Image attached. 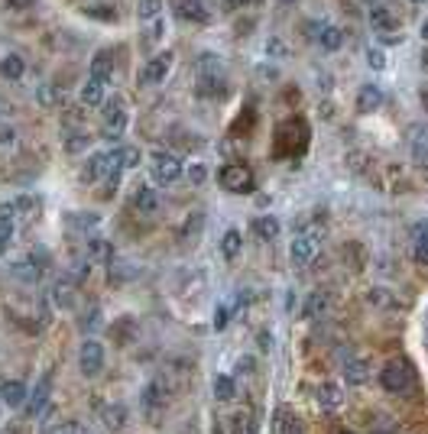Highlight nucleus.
I'll return each mask as SVG.
<instances>
[{
	"label": "nucleus",
	"instance_id": "16",
	"mask_svg": "<svg viewBox=\"0 0 428 434\" xmlns=\"http://www.w3.org/2000/svg\"><path fill=\"white\" fill-rule=\"evenodd\" d=\"M52 302L59 308H72V302H75V279L72 275H59L52 282Z\"/></svg>",
	"mask_w": 428,
	"mask_h": 434
},
{
	"label": "nucleus",
	"instance_id": "49",
	"mask_svg": "<svg viewBox=\"0 0 428 434\" xmlns=\"http://www.w3.org/2000/svg\"><path fill=\"white\" fill-rule=\"evenodd\" d=\"M13 143V130H0V146H10Z\"/></svg>",
	"mask_w": 428,
	"mask_h": 434
},
{
	"label": "nucleus",
	"instance_id": "8",
	"mask_svg": "<svg viewBox=\"0 0 428 434\" xmlns=\"http://www.w3.org/2000/svg\"><path fill=\"white\" fill-rule=\"evenodd\" d=\"M179 17L204 26V23L214 20V7H211V0H179Z\"/></svg>",
	"mask_w": 428,
	"mask_h": 434
},
{
	"label": "nucleus",
	"instance_id": "32",
	"mask_svg": "<svg viewBox=\"0 0 428 434\" xmlns=\"http://www.w3.org/2000/svg\"><path fill=\"white\" fill-rule=\"evenodd\" d=\"M276 434H305L302 431V424H299V418L295 415H289L286 408L276 415Z\"/></svg>",
	"mask_w": 428,
	"mask_h": 434
},
{
	"label": "nucleus",
	"instance_id": "23",
	"mask_svg": "<svg viewBox=\"0 0 428 434\" xmlns=\"http://www.w3.org/2000/svg\"><path fill=\"white\" fill-rule=\"evenodd\" d=\"M85 246H88V259H97V263H110L114 259V246L104 237H91Z\"/></svg>",
	"mask_w": 428,
	"mask_h": 434
},
{
	"label": "nucleus",
	"instance_id": "41",
	"mask_svg": "<svg viewBox=\"0 0 428 434\" xmlns=\"http://www.w3.org/2000/svg\"><path fill=\"white\" fill-rule=\"evenodd\" d=\"M81 328H88V331H95V328H101V311L97 308H91L85 318H81Z\"/></svg>",
	"mask_w": 428,
	"mask_h": 434
},
{
	"label": "nucleus",
	"instance_id": "58",
	"mask_svg": "<svg viewBox=\"0 0 428 434\" xmlns=\"http://www.w3.org/2000/svg\"><path fill=\"white\" fill-rule=\"evenodd\" d=\"M279 3H282V7H289V3H295V0H279Z\"/></svg>",
	"mask_w": 428,
	"mask_h": 434
},
{
	"label": "nucleus",
	"instance_id": "22",
	"mask_svg": "<svg viewBox=\"0 0 428 434\" xmlns=\"http://www.w3.org/2000/svg\"><path fill=\"white\" fill-rule=\"evenodd\" d=\"M104 91H107V81H101V78H88L85 85H81V101H85L88 107L104 104Z\"/></svg>",
	"mask_w": 428,
	"mask_h": 434
},
{
	"label": "nucleus",
	"instance_id": "30",
	"mask_svg": "<svg viewBox=\"0 0 428 434\" xmlns=\"http://www.w3.org/2000/svg\"><path fill=\"white\" fill-rule=\"evenodd\" d=\"M324 311H328V295H324V292H311V295L305 298V311H302V315L311 321L315 315H324Z\"/></svg>",
	"mask_w": 428,
	"mask_h": 434
},
{
	"label": "nucleus",
	"instance_id": "34",
	"mask_svg": "<svg viewBox=\"0 0 428 434\" xmlns=\"http://www.w3.org/2000/svg\"><path fill=\"white\" fill-rule=\"evenodd\" d=\"M159 10H162V0H139L137 3V17L139 20H156L159 17Z\"/></svg>",
	"mask_w": 428,
	"mask_h": 434
},
{
	"label": "nucleus",
	"instance_id": "45",
	"mask_svg": "<svg viewBox=\"0 0 428 434\" xmlns=\"http://www.w3.org/2000/svg\"><path fill=\"white\" fill-rule=\"evenodd\" d=\"M227 318H231V308H217V315H214V328L217 331L227 328Z\"/></svg>",
	"mask_w": 428,
	"mask_h": 434
},
{
	"label": "nucleus",
	"instance_id": "44",
	"mask_svg": "<svg viewBox=\"0 0 428 434\" xmlns=\"http://www.w3.org/2000/svg\"><path fill=\"white\" fill-rule=\"evenodd\" d=\"M234 370L237 373H253V370H257V360H253V357H240Z\"/></svg>",
	"mask_w": 428,
	"mask_h": 434
},
{
	"label": "nucleus",
	"instance_id": "1",
	"mask_svg": "<svg viewBox=\"0 0 428 434\" xmlns=\"http://www.w3.org/2000/svg\"><path fill=\"white\" fill-rule=\"evenodd\" d=\"M412 382H416V370H412V363L406 357H396V360H389L380 370V386L386 392H393V395H402V392L412 389Z\"/></svg>",
	"mask_w": 428,
	"mask_h": 434
},
{
	"label": "nucleus",
	"instance_id": "5",
	"mask_svg": "<svg viewBox=\"0 0 428 434\" xmlns=\"http://www.w3.org/2000/svg\"><path fill=\"white\" fill-rule=\"evenodd\" d=\"M341 373H344V382H351V386H364V382H370V360L357 357V353H344L341 357Z\"/></svg>",
	"mask_w": 428,
	"mask_h": 434
},
{
	"label": "nucleus",
	"instance_id": "9",
	"mask_svg": "<svg viewBox=\"0 0 428 434\" xmlns=\"http://www.w3.org/2000/svg\"><path fill=\"white\" fill-rule=\"evenodd\" d=\"M49 392H52V373H46L43 379L36 382V389H32V395H26V405H23V412H26V418H32V415H39L49 405Z\"/></svg>",
	"mask_w": 428,
	"mask_h": 434
},
{
	"label": "nucleus",
	"instance_id": "18",
	"mask_svg": "<svg viewBox=\"0 0 428 434\" xmlns=\"http://www.w3.org/2000/svg\"><path fill=\"white\" fill-rule=\"evenodd\" d=\"M367 302L373 308H380V311H396V308H402V302L396 298V292L393 288H383V286H376L367 292Z\"/></svg>",
	"mask_w": 428,
	"mask_h": 434
},
{
	"label": "nucleus",
	"instance_id": "14",
	"mask_svg": "<svg viewBox=\"0 0 428 434\" xmlns=\"http://www.w3.org/2000/svg\"><path fill=\"white\" fill-rule=\"evenodd\" d=\"M127 422H130V412L120 402L101 408V424H104V431H120V428H127Z\"/></svg>",
	"mask_w": 428,
	"mask_h": 434
},
{
	"label": "nucleus",
	"instance_id": "12",
	"mask_svg": "<svg viewBox=\"0 0 428 434\" xmlns=\"http://www.w3.org/2000/svg\"><path fill=\"white\" fill-rule=\"evenodd\" d=\"M0 402L7 408H23L26 405V386L20 379H3L0 382Z\"/></svg>",
	"mask_w": 428,
	"mask_h": 434
},
{
	"label": "nucleus",
	"instance_id": "17",
	"mask_svg": "<svg viewBox=\"0 0 428 434\" xmlns=\"http://www.w3.org/2000/svg\"><path fill=\"white\" fill-rule=\"evenodd\" d=\"M159 191L150 188V185H143V188L133 191V208H137L139 214H156L159 211Z\"/></svg>",
	"mask_w": 428,
	"mask_h": 434
},
{
	"label": "nucleus",
	"instance_id": "25",
	"mask_svg": "<svg viewBox=\"0 0 428 434\" xmlns=\"http://www.w3.org/2000/svg\"><path fill=\"white\" fill-rule=\"evenodd\" d=\"M318 39V46L324 49V52H338L344 46V32L338 30V26H321V32L315 36Z\"/></svg>",
	"mask_w": 428,
	"mask_h": 434
},
{
	"label": "nucleus",
	"instance_id": "50",
	"mask_svg": "<svg viewBox=\"0 0 428 434\" xmlns=\"http://www.w3.org/2000/svg\"><path fill=\"white\" fill-rule=\"evenodd\" d=\"M260 350H269V344H273V337H269V334H266V331H263V334H260Z\"/></svg>",
	"mask_w": 428,
	"mask_h": 434
},
{
	"label": "nucleus",
	"instance_id": "36",
	"mask_svg": "<svg viewBox=\"0 0 428 434\" xmlns=\"http://www.w3.org/2000/svg\"><path fill=\"white\" fill-rule=\"evenodd\" d=\"M221 88H224L221 78H214V75H202V95H221Z\"/></svg>",
	"mask_w": 428,
	"mask_h": 434
},
{
	"label": "nucleus",
	"instance_id": "24",
	"mask_svg": "<svg viewBox=\"0 0 428 434\" xmlns=\"http://www.w3.org/2000/svg\"><path fill=\"white\" fill-rule=\"evenodd\" d=\"M412 159L418 166H428V130L412 127Z\"/></svg>",
	"mask_w": 428,
	"mask_h": 434
},
{
	"label": "nucleus",
	"instance_id": "15",
	"mask_svg": "<svg viewBox=\"0 0 428 434\" xmlns=\"http://www.w3.org/2000/svg\"><path fill=\"white\" fill-rule=\"evenodd\" d=\"M370 26H373L376 32H396L399 20H396V13L389 10V7L376 3V7H370Z\"/></svg>",
	"mask_w": 428,
	"mask_h": 434
},
{
	"label": "nucleus",
	"instance_id": "57",
	"mask_svg": "<svg viewBox=\"0 0 428 434\" xmlns=\"http://www.w3.org/2000/svg\"><path fill=\"white\" fill-rule=\"evenodd\" d=\"M418 62H422V68H425V72H428V49H425V52H422V59H418Z\"/></svg>",
	"mask_w": 428,
	"mask_h": 434
},
{
	"label": "nucleus",
	"instance_id": "59",
	"mask_svg": "<svg viewBox=\"0 0 428 434\" xmlns=\"http://www.w3.org/2000/svg\"><path fill=\"white\" fill-rule=\"evenodd\" d=\"M412 3H416V7H422V3H428V0H412Z\"/></svg>",
	"mask_w": 428,
	"mask_h": 434
},
{
	"label": "nucleus",
	"instance_id": "3",
	"mask_svg": "<svg viewBox=\"0 0 428 434\" xmlns=\"http://www.w3.org/2000/svg\"><path fill=\"white\" fill-rule=\"evenodd\" d=\"M217 179H221V188L231 191V195H246V191H253V172H250V166H240V162L224 166Z\"/></svg>",
	"mask_w": 428,
	"mask_h": 434
},
{
	"label": "nucleus",
	"instance_id": "60",
	"mask_svg": "<svg viewBox=\"0 0 428 434\" xmlns=\"http://www.w3.org/2000/svg\"><path fill=\"white\" fill-rule=\"evenodd\" d=\"M338 434H353V431H338Z\"/></svg>",
	"mask_w": 428,
	"mask_h": 434
},
{
	"label": "nucleus",
	"instance_id": "46",
	"mask_svg": "<svg viewBox=\"0 0 428 434\" xmlns=\"http://www.w3.org/2000/svg\"><path fill=\"white\" fill-rule=\"evenodd\" d=\"M13 214H17V208H13V204H0V224L13 221Z\"/></svg>",
	"mask_w": 428,
	"mask_h": 434
},
{
	"label": "nucleus",
	"instance_id": "53",
	"mask_svg": "<svg viewBox=\"0 0 428 434\" xmlns=\"http://www.w3.org/2000/svg\"><path fill=\"white\" fill-rule=\"evenodd\" d=\"M39 97H43L46 104H52V101H55V95H52V91H49V88H43V91H39Z\"/></svg>",
	"mask_w": 428,
	"mask_h": 434
},
{
	"label": "nucleus",
	"instance_id": "29",
	"mask_svg": "<svg viewBox=\"0 0 428 434\" xmlns=\"http://www.w3.org/2000/svg\"><path fill=\"white\" fill-rule=\"evenodd\" d=\"M114 156H117L120 169H137L139 159H143V152H139L137 146H117V149H114Z\"/></svg>",
	"mask_w": 428,
	"mask_h": 434
},
{
	"label": "nucleus",
	"instance_id": "35",
	"mask_svg": "<svg viewBox=\"0 0 428 434\" xmlns=\"http://www.w3.org/2000/svg\"><path fill=\"white\" fill-rule=\"evenodd\" d=\"M13 273L20 275L23 282H36V279H39V263H32V259H26V263H17V266H13Z\"/></svg>",
	"mask_w": 428,
	"mask_h": 434
},
{
	"label": "nucleus",
	"instance_id": "38",
	"mask_svg": "<svg viewBox=\"0 0 428 434\" xmlns=\"http://www.w3.org/2000/svg\"><path fill=\"white\" fill-rule=\"evenodd\" d=\"M88 275H91V259H75V263H72V279L81 282V279H88Z\"/></svg>",
	"mask_w": 428,
	"mask_h": 434
},
{
	"label": "nucleus",
	"instance_id": "42",
	"mask_svg": "<svg viewBox=\"0 0 428 434\" xmlns=\"http://www.w3.org/2000/svg\"><path fill=\"white\" fill-rule=\"evenodd\" d=\"M130 275H133V269H130L127 263H120L117 269H114V273L107 269V279H114V282H124V279H130Z\"/></svg>",
	"mask_w": 428,
	"mask_h": 434
},
{
	"label": "nucleus",
	"instance_id": "10",
	"mask_svg": "<svg viewBox=\"0 0 428 434\" xmlns=\"http://www.w3.org/2000/svg\"><path fill=\"white\" fill-rule=\"evenodd\" d=\"M315 253H318V240L315 237H309V233H295L289 244V256L295 266H305L315 259Z\"/></svg>",
	"mask_w": 428,
	"mask_h": 434
},
{
	"label": "nucleus",
	"instance_id": "4",
	"mask_svg": "<svg viewBox=\"0 0 428 434\" xmlns=\"http://www.w3.org/2000/svg\"><path fill=\"white\" fill-rule=\"evenodd\" d=\"M78 366L85 376H97L104 370V344L101 340H85L81 350H78Z\"/></svg>",
	"mask_w": 428,
	"mask_h": 434
},
{
	"label": "nucleus",
	"instance_id": "43",
	"mask_svg": "<svg viewBox=\"0 0 428 434\" xmlns=\"http://www.w3.org/2000/svg\"><path fill=\"white\" fill-rule=\"evenodd\" d=\"M72 224H75V227H95L97 217L95 214H72Z\"/></svg>",
	"mask_w": 428,
	"mask_h": 434
},
{
	"label": "nucleus",
	"instance_id": "26",
	"mask_svg": "<svg viewBox=\"0 0 428 434\" xmlns=\"http://www.w3.org/2000/svg\"><path fill=\"white\" fill-rule=\"evenodd\" d=\"M253 233H257L260 240H276L279 237V221L273 214H263V217H253Z\"/></svg>",
	"mask_w": 428,
	"mask_h": 434
},
{
	"label": "nucleus",
	"instance_id": "6",
	"mask_svg": "<svg viewBox=\"0 0 428 434\" xmlns=\"http://www.w3.org/2000/svg\"><path fill=\"white\" fill-rule=\"evenodd\" d=\"M172 68V52H162V55H153L150 62L143 65V72H139V85H162V78L169 75Z\"/></svg>",
	"mask_w": 428,
	"mask_h": 434
},
{
	"label": "nucleus",
	"instance_id": "33",
	"mask_svg": "<svg viewBox=\"0 0 428 434\" xmlns=\"http://www.w3.org/2000/svg\"><path fill=\"white\" fill-rule=\"evenodd\" d=\"M231 434H257L253 415H250V412H237L234 422H231Z\"/></svg>",
	"mask_w": 428,
	"mask_h": 434
},
{
	"label": "nucleus",
	"instance_id": "27",
	"mask_svg": "<svg viewBox=\"0 0 428 434\" xmlns=\"http://www.w3.org/2000/svg\"><path fill=\"white\" fill-rule=\"evenodd\" d=\"M211 392H214V399H217V402H234V399H237V386H234L231 376H214Z\"/></svg>",
	"mask_w": 428,
	"mask_h": 434
},
{
	"label": "nucleus",
	"instance_id": "47",
	"mask_svg": "<svg viewBox=\"0 0 428 434\" xmlns=\"http://www.w3.org/2000/svg\"><path fill=\"white\" fill-rule=\"evenodd\" d=\"M32 204H36V201H32V198H20V201L13 204V208H17V211H30Z\"/></svg>",
	"mask_w": 428,
	"mask_h": 434
},
{
	"label": "nucleus",
	"instance_id": "11",
	"mask_svg": "<svg viewBox=\"0 0 428 434\" xmlns=\"http://www.w3.org/2000/svg\"><path fill=\"white\" fill-rule=\"evenodd\" d=\"M315 402H318V408H324V412H338L344 405V389L338 382H318V386H315Z\"/></svg>",
	"mask_w": 428,
	"mask_h": 434
},
{
	"label": "nucleus",
	"instance_id": "48",
	"mask_svg": "<svg viewBox=\"0 0 428 434\" xmlns=\"http://www.w3.org/2000/svg\"><path fill=\"white\" fill-rule=\"evenodd\" d=\"M65 434H91L85 428V424H68V428H65Z\"/></svg>",
	"mask_w": 428,
	"mask_h": 434
},
{
	"label": "nucleus",
	"instance_id": "28",
	"mask_svg": "<svg viewBox=\"0 0 428 434\" xmlns=\"http://www.w3.org/2000/svg\"><path fill=\"white\" fill-rule=\"evenodd\" d=\"M240 250H244V237H240V230H227L224 237H221V253H224V259H237Z\"/></svg>",
	"mask_w": 428,
	"mask_h": 434
},
{
	"label": "nucleus",
	"instance_id": "2",
	"mask_svg": "<svg viewBox=\"0 0 428 434\" xmlns=\"http://www.w3.org/2000/svg\"><path fill=\"white\" fill-rule=\"evenodd\" d=\"M150 172H153V179L159 181V185H172V181H179L182 179V159L179 156H172V152H162V149H156L150 156Z\"/></svg>",
	"mask_w": 428,
	"mask_h": 434
},
{
	"label": "nucleus",
	"instance_id": "37",
	"mask_svg": "<svg viewBox=\"0 0 428 434\" xmlns=\"http://www.w3.org/2000/svg\"><path fill=\"white\" fill-rule=\"evenodd\" d=\"M367 65H370L373 72H383V68H386V55H383V49H367Z\"/></svg>",
	"mask_w": 428,
	"mask_h": 434
},
{
	"label": "nucleus",
	"instance_id": "20",
	"mask_svg": "<svg viewBox=\"0 0 428 434\" xmlns=\"http://www.w3.org/2000/svg\"><path fill=\"white\" fill-rule=\"evenodd\" d=\"M412 259L428 266V224H416L412 227Z\"/></svg>",
	"mask_w": 428,
	"mask_h": 434
},
{
	"label": "nucleus",
	"instance_id": "51",
	"mask_svg": "<svg viewBox=\"0 0 428 434\" xmlns=\"http://www.w3.org/2000/svg\"><path fill=\"white\" fill-rule=\"evenodd\" d=\"M227 3H231V7H234V10H244V7H250V3H253V0H227Z\"/></svg>",
	"mask_w": 428,
	"mask_h": 434
},
{
	"label": "nucleus",
	"instance_id": "40",
	"mask_svg": "<svg viewBox=\"0 0 428 434\" xmlns=\"http://www.w3.org/2000/svg\"><path fill=\"white\" fill-rule=\"evenodd\" d=\"M10 240H13V221H7V224H0V256L7 253Z\"/></svg>",
	"mask_w": 428,
	"mask_h": 434
},
{
	"label": "nucleus",
	"instance_id": "13",
	"mask_svg": "<svg viewBox=\"0 0 428 434\" xmlns=\"http://www.w3.org/2000/svg\"><path fill=\"white\" fill-rule=\"evenodd\" d=\"M383 107V88L380 85H364L357 91V114H373Z\"/></svg>",
	"mask_w": 428,
	"mask_h": 434
},
{
	"label": "nucleus",
	"instance_id": "21",
	"mask_svg": "<svg viewBox=\"0 0 428 434\" xmlns=\"http://www.w3.org/2000/svg\"><path fill=\"white\" fill-rule=\"evenodd\" d=\"M110 75H114V55L101 49V52L91 55V78H101V81H110Z\"/></svg>",
	"mask_w": 428,
	"mask_h": 434
},
{
	"label": "nucleus",
	"instance_id": "19",
	"mask_svg": "<svg viewBox=\"0 0 428 434\" xmlns=\"http://www.w3.org/2000/svg\"><path fill=\"white\" fill-rule=\"evenodd\" d=\"M104 124H107V130H110V133H120V130L127 127V107H124V101H120V97H114V101L107 104Z\"/></svg>",
	"mask_w": 428,
	"mask_h": 434
},
{
	"label": "nucleus",
	"instance_id": "7",
	"mask_svg": "<svg viewBox=\"0 0 428 434\" xmlns=\"http://www.w3.org/2000/svg\"><path fill=\"white\" fill-rule=\"evenodd\" d=\"M166 382L162 379H153L146 389H143V395H139V405H143V412L150 415V418H156V415H162V405H166Z\"/></svg>",
	"mask_w": 428,
	"mask_h": 434
},
{
	"label": "nucleus",
	"instance_id": "56",
	"mask_svg": "<svg viewBox=\"0 0 428 434\" xmlns=\"http://www.w3.org/2000/svg\"><path fill=\"white\" fill-rule=\"evenodd\" d=\"M418 36H422V39H425V43H428V20L422 23V30H418Z\"/></svg>",
	"mask_w": 428,
	"mask_h": 434
},
{
	"label": "nucleus",
	"instance_id": "55",
	"mask_svg": "<svg viewBox=\"0 0 428 434\" xmlns=\"http://www.w3.org/2000/svg\"><path fill=\"white\" fill-rule=\"evenodd\" d=\"M7 3H10V7H30L32 0H7Z\"/></svg>",
	"mask_w": 428,
	"mask_h": 434
},
{
	"label": "nucleus",
	"instance_id": "39",
	"mask_svg": "<svg viewBox=\"0 0 428 434\" xmlns=\"http://www.w3.org/2000/svg\"><path fill=\"white\" fill-rule=\"evenodd\" d=\"M88 143H91V139H88V133H72V137H68V143H65V149H68V152H81Z\"/></svg>",
	"mask_w": 428,
	"mask_h": 434
},
{
	"label": "nucleus",
	"instance_id": "52",
	"mask_svg": "<svg viewBox=\"0 0 428 434\" xmlns=\"http://www.w3.org/2000/svg\"><path fill=\"white\" fill-rule=\"evenodd\" d=\"M204 179V169L202 166H192V181H202Z\"/></svg>",
	"mask_w": 428,
	"mask_h": 434
},
{
	"label": "nucleus",
	"instance_id": "31",
	"mask_svg": "<svg viewBox=\"0 0 428 434\" xmlns=\"http://www.w3.org/2000/svg\"><path fill=\"white\" fill-rule=\"evenodd\" d=\"M0 72H3V78L17 81V78H23V72H26V62H23L20 55H7V59L0 62Z\"/></svg>",
	"mask_w": 428,
	"mask_h": 434
},
{
	"label": "nucleus",
	"instance_id": "54",
	"mask_svg": "<svg viewBox=\"0 0 428 434\" xmlns=\"http://www.w3.org/2000/svg\"><path fill=\"white\" fill-rule=\"evenodd\" d=\"M295 305H299V298H295V292H289V298H286V311H292Z\"/></svg>",
	"mask_w": 428,
	"mask_h": 434
}]
</instances>
